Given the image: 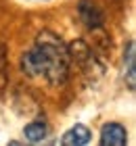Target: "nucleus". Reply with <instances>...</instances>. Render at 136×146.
<instances>
[{
    "mask_svg": "<svg viewBox=\"0 0 136 146\" xmlns=\"http://www.w3.org/2000/svg\"><path fill=\"white\" fill-rule=\"evenodd\" d=\"M71 67L69 50L59 36L42 31L33 46L21 56V69L29 77H42L50 86H61L67 82Z\"/></svg>",
    "mask_w": 136,
    "mask_h": 146,
    "instance_id": "f257e3e1",
    "label": "nucleus"
},
{
    "mask_svg": "<svg viewBox=\"0 0 136 146\" xmlns=\"http://www.w3.org/2000/svg\"><path fill=\"white\" fill-rule=\"evenodd\" d=\"M67 50H69V58H71V61H76L80 67H82V71L88 73V75H92L94 69H100L96 56L92 54V50L88 48L82 40H78V42H71L69 46H67Z\"/></svg>",
    "mask_w": 136,
    "mask_h": 146,
    "instance_id": "f03ea898",
    "label": "nucleus"
},
{
    "mask_svg": "<svg viewBox=\"0 0 136 146\" xmlns=\"http://www.w3.org/2000/svg\"><path fill=\"white\" fill-rule=\"evenodd\" d=\"M78 15L88 29H100L105 25V15L94 0H80L78 2Z\"/></svg>",
    "mask_w": 136,
    "mask_h": 146,
    "instance_id": "7ed1b4c3",
    "label": "nucleus"
},
{
    "mask_svg": "<svg viewBox=\"0 0 136 146\" xmlns=\"http://www.w3.org/2000/svg\"><path fill=\"white\" fill-rule=\"evenodd\" d=\"M100 144L103 146H126L128 131L119 123H105L100 129Z\"/></svg>",
    "mask_w": 136,
    "mask_h": 146,
    "instance_id": "20e7f679",
    "label": "nucleus"
},
{
    "mask_svg": "<svg viewBox=\"0 0 136 146\" xmlns=\"http://www.w3.org/2000/svg\"><path fill=\"white\" fill-rule=\"evenodd\" d=\"M124 65H126V71H124L126 86L130 90H134L136 88V44H134V40H130L124 48Z\"/></svg>",
    "mask_w": 136,
    "mask_h": 146,
    "instance_id": "39448f33",
    "label": "nucleus"
},
{
    "mask_svg": "<svg viewBox=\"0 0 136 146\" xmlns=\"http://www.w3.org/2000/svg\"><path fill=\"white\" fill-rule=\"evenodd\" d=\"M90 138H92L90 129H88L86 125L78 123V125H73L71 129H67L65 134L61 136L59 142L63 144V146H84V144L90 142Z\"/></svg>",
    "mask_w": 136,
    "mask_h": 146,
    "instance_id": "423d86ee",
    "label": "nucleus"
},
{
    "mask_svg": "<svg viewBox=\"0 0 136 146\" xmlns=\"http://www.w3.org/2000/svg\"><path fill=\"white\" fill-rule=\"evenodd\" d=\"M23 134H25L27 142L38 144V142L46 140V136H48V125H46V121H42V119H36V121H31V123L25 125Z\"/></svg>",
    "mask_w": 136,
    "mask_h": 146,
    "instance_id": "0eeeda50",
    "label": "nucleus"
},
{
    "mask_svg": "<svg viewBox=\"0 0 136 146\" xmlns=\"http://www.w3.org/2000/svg\"><path fill=\"white\" fill-rule=\"evenodd\" d=\"M9 84V61H6V48L0 44V92Z\"/></svg>",
    "mask_w": 136,
    "mask_h": 146,
    "instance_id": "6e6552de",
    "label": "nucleus"
}]
</instances>
